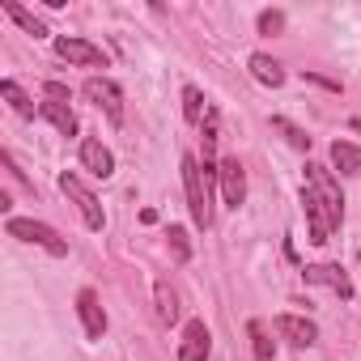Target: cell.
I'll use <instances>...</instances> for the list:
<instances>
[{
  "instance_id": "14",
  "label": "cell",
  "mask_w": 361,
  "mask_h": 361,
  "mask_svg": "<svg viewBox=\"0 0 361 361\" xmlns=\"http://www.w3.org/2000/svg\"><path fill=\"white\" fill-rule=\"evenodd\" d=\"M247 64H251V77H255L259 85H268V90H276V85H285V68H281V64H276L272 56H264V51H255V56H251Z\"/></svg>"
},
{
  "instance_id": "26",
  "label": "cell",
  "mask_w": 361,
  "mask_h": 361,
  "mask_svg": "<svg viewBox=\"0 0 361 361\" xmlns=\"http://www.w3.org/2000/svg\"><path fill=\"white\" fill-rule=\"evenodd\" d=\"M348 128H353V132H361V115H357V119H353V123H348Z\"/></svg>"
},
{
  "instance_id": "1",
  "label": "cell",
  "mask_w": 361,
  "mask_h": 361,
  "mask_svg": "<svg viewBox=\"0 0 361 361\" xmlns=\"http://www.w3.org/2000/svg\"><path fill=\"white\" fill-rule=\"evenodd\" d=\"M213 178H217V166L213 161H196L192 153L183 157V188H188V209H192V221L200 230L213 226V200H209V188H213Z\"/></svg>"
},
{
  "instance_id": "17",
  "label": "cell",
  "mask_w": 361,
  "mask_h": 361,
  "mask_svg": "<svg viewBox=\"0 0 361 361\" xmlns=\"http://www.w3.org/2000/svg\"><path fill=\"white\" fill-rule=\"evenodd\" d=\"M0 9H5V13H9V18H13V22H18V26L26 30V35H35V39H43V35H47V26H43V22H39V18L30 13V9L13 5V0H5V5H0Z\"/></svg>"
},
{
  "instance_id": "3",
  "label": "cell",
  "mask_w": 361,
  "mask_h": 361,
  "mask_svg": "<svg viewBox=\"0 0 361 361\" xmlns=\"http://www.w3.org/2000/svg\"><path fill=\"white\" fill-rule=\"evenodd\" d=\"M306 188L327 204V213L336 217V226L344 221V196H340V183H336V174L319 161H306Z\"/></svg>"
},
{
  "instance_id": "24",
  "label": "cell",
  "mask_w": 361,
  "mask_h": 361,
  "mask_svg": "<svg viewBox=\"0 0 361 361\" xmlns=\"http://www.w3.org/2000/svg\"><path fill=\"white\" fill-rule=\"evenodd\" d=\"M213 149H217V111L204 115V161H213Z\"/></svg>"
},
{
  "instance_id": "11",
  "label": "cell",
  "mask_w": 361,
  "mask_h": 361,
  "mask_svg": "<svg viewBox=\"0 0 361 361\" xmlns=\"http://www.w3.org/2000/svg\"><path fill=\"white\" fill-rule=\"evenodd\" d=\"M81 166H85L90 174H98V178H111V174H115V153H111L98 136H85V140H81Z\"/></svg>"
},
{
  "instance_id": "12",
  "label": "cell",
  "mask_w": 361,
  "mask_h": 361,
  "mask_svg": "<svg viewBox=\"0 0 361 361\" xmlns=\"http://www.w3.org/2000/svg\"><path fill=\"white\" fill-rule=\"evenodd\" d=\"M276 331H281L289 344H298V348H310V344L319 340V327H314L310 319H302V314H276Z\"/></svg>"
},
{
  "instance_id": "21",
  "label": "cell",
  "mask_w": 361,
  "mask_h": 361,
  "mask_svg": "<svg viewBox=\"0 0 361 361\" xmlns=\"http://www.w3.org/2000/svg\"><path fill=\"white\" fill-rule=\"evenodd\" d=\"M166 238H170V251H174L178 264H188V259H192V243H188V230H183V226H170Z\"/></svg>"
},
{
  "instance_id": "7",
  "label": "cell",
  "mask_w": 361,
  "mask_h": 361,
  "mask_svg": "<svg viewBox=\"0 0 361 361\" xmlns=\"http://www.w3.org/2000/svg\"><path fill=\"white\" fill-rule=\"evenodd\" d=\"M217 183H221L226 204H230V209H243V200H247V174H243V161H238V157H226V161L217 166Z\"/></svg>"
},
{
  "instance_id": "13",
  "label": "cell",
  "mask_w": 361,
  "mask_h": 361,
  "mask_svg": "<svg viewBox=\"0 0 361 361\" xmlns=\"http://www.w3.org/2000/svg\"><path fill=\"white\" fill-rule=\"evenodd\" d=\"M153 302H157V319H161L166 327L178 323V293H174V285H170L166 276L153 281Z\"/></svg>"
},
{
  "instance_id": "6",
  "label": "cell",
  "mask_w": 361,
  "mask_h": 361,
  "mask_svg": "<svg viewBox=\"0 0 361 361\" xmlns=\"http://www.w3.org/2000/svg\"><path fill=\"white\" fill-rule=\"evenodd\" d=\"M56 56H60V60H68V64H81V68H106V56H102V47H94L90 39L60 35V39H56Z\"/></svg>"
},
{
  "instance_id": "5",
  "label": "cell",
  "mask_w": 361,
  "mask_h": 361,
  "mask_svg": "<svg viewBox=\"0 0 361 361\" xmlns=\"http://www.w3.org/2000/svg\"><path fill=\"white\" fill-rule=\"evenodd\" d=\"M81 94H85L94 106H102L111 123H123V90H119L111 77H90V81L81 85Z\"/></svg>"
},
{
  "instance_id": "19",
  "label": "cell",
  "mask_w": 361,
  "mask_h": 361,
  "mask_svg": "<svg viewBox=\"0 0 361 361\" xmlns=\"http://www.w3.org/2000/svg\"><path fill=\"white\" fill-rule=\"evenodd\" d=\"M0 94H5V98H9V106H13L18 115H35V102L26 98V90H22L18 81H0Z\"/></svg>"
},
{
  "instance_id": "25",
  "label": "cell",
  "mask_w": 361,
  "mask_h": 361,
  "mask_svg": "<svg viewBox=\"0 0 361 361\" xmlns=\"http://www.w3.org/2000/svg\"><path fill=\"white\" fill-rule=\"evenodd\" d=\"M43 94H47V102H64V106H68V85L47 81V85H43Z\"/></svg>"
},
{
  "instance_id": "9",
  "label": "cell",
  "mask_w": 361,
  "mask_h": 361,
  "mask_svg": "<svg viewBox=\"0 0 361 361\" xmlns=\"http://www.w3.org/2000/svg\"><path fill=\"white\" fill-rule=\"evenodd\" d=\"M77 314H81V327H85L90 340H102L106 336V310H102V302H98L94 289H81L77 293Z\"/></svg>"
},
{
  "instance_id": "2",
  "label": "cell",
  "mask_w": 361,
  "mask_h": 361,
  "mask_svg": "<svg viewBox=\"0 0 361 361\" xmlns=\"http://www.w3.org/2000/svg\"><path fill=\"white\" fill-rule=\"evenodd\" d=\"M9 238H22V243H35V247H43L47 255H56V259H64L68 255V243L51 230V226H43V221H30V217H9Z\"/></svg>"
},
{
  "instance_id": "16",
  "label": "cell",
  "mask_w": 361,
  "mask_h": 361,
  "mask_svg": "<svg viewBox=\"0 0 361 361\" xmlns=\"http://www.w3.org/2000/svg\"><path fill=\"white\" fill-rule=\"evenodd\" d=\"M331 166H336L340 174H357V170H361V145L331 140Z\"/></svg>"
},
{
  "instance_id": "8",
  "label": "cell",
  "mask_w": 361,
  "mask_h": 361,
  "mask_svg": "<svg viewBox=\"0 0 361 361\" xmlns=\"http://www.w3.org/2000/svg\"><path fill=\"white\" fill-rule=\"evenodd\" d=\"M302 281H306V285H327V289H336L340 298H353V281H348V272H344L340 264H306V268H302Z\"/></svg>"
},
{
  "instance_id": "15",
  "label": "cell",
  "mask_w": 361,
  "mask_h": 361,
  "mask_svg": "<svg viewBox=\"0 0 361 361\" xmlns=\"http://www.w3.org/2000/svg\"><path fill=\"white\" fill-rule=\"evenodd\" d=\"M39 115H43L60 136H77V115H73L64 102H43V106H39Z\"/></svg>"
},
{
  "instance_id": "4",
  "label": "cell",
  "mask_w": 361,
  "mask_h": 361,
  "mask_svg": "<svg viewBox=\"0 0 361 361\" xmlns=\"http://www.w3.org/2000/svg\"><path fill=\"white\" fill-rule=\"evenodd\" d=\"M60 192H64V196H68V200L77 204V213L85 217V226H90V230H102V226H106V213H102L98 196H94V192H90V188L81 183L77 174H68V170L60 174Z\"/></svg>"
},
{
  "instance_id": "22",
  "label": "cell",
  "mask_w": 361,
  "mask_h": 361,
  "mask_svg": "<svg viewBox=\"0 0 361 361\" xmlns=\"http://www.w3.org/2000/svg\"><path fill=\"white\" fill-rule=\"evenodd\" d=\"M272 128H276V132H285V140H289L293 149H310V136H306L298 123H289V119H281V115H276V119H272Z\"/></svg>"
},
{
  "instance_id": "18",
  "label": "cell",
  "mask_w": 361,
  "mask_h": 361,
  "mask_svg": "<svg viewBox=\"0 0 361 361\" xmlns=\"http://www.w3.org/2000/svg\"><path fill=\"white\" fill-rule=\"evenodd\" d=\"M247 336H251V348H255V361H272V353H276V344L268 340V331H264V323H259V319H251V323H247Z\"/></svg>"
},
{
  "instance_id": "20",
  "label": "cell",
  "mask_w": 361,
  "mask_h": 361,
  "mask_svg": "<svg viewBox=\"0 0 361 361\" xmlns=\"http://www.w3.org/2000/svg\"><path fill=\"white\" fill-rule=\"evenodd\" d=\"M200 115H204V94L196 85H188L183 90V119L188 123H200Z\"/></svg>"
},
{
  "instance_id": "23",
  "label": "cell",
  "mask_w": 361,
  "mask_h": 361,
  "mask_svg": "<svg viewBox=\"0 0 361 361\" xmlns=\"http://www.w3.org/2000/svg\"><path fill=\"white\" fill-rule=\"evenodd\" d=\"M285 30V13L281 9H264L259 13V35H281Z\"/></svg>"
},
{
  "instance_id": "10",
  "label": "cell",
  "mask_w": 361,
  "mask_h": 361,
  "mask_svg": "<svg viewBox=\"0 0 361 361\" xmlns=\"http://www.w3.org/2000/svg\"><path fill=\"white\" fill-rule=\"evenodd\" d=\"M209 348H213V336L204 327V319H192L183 327V344H178V361H209Z\"/></svg>"
}]
</instances>
